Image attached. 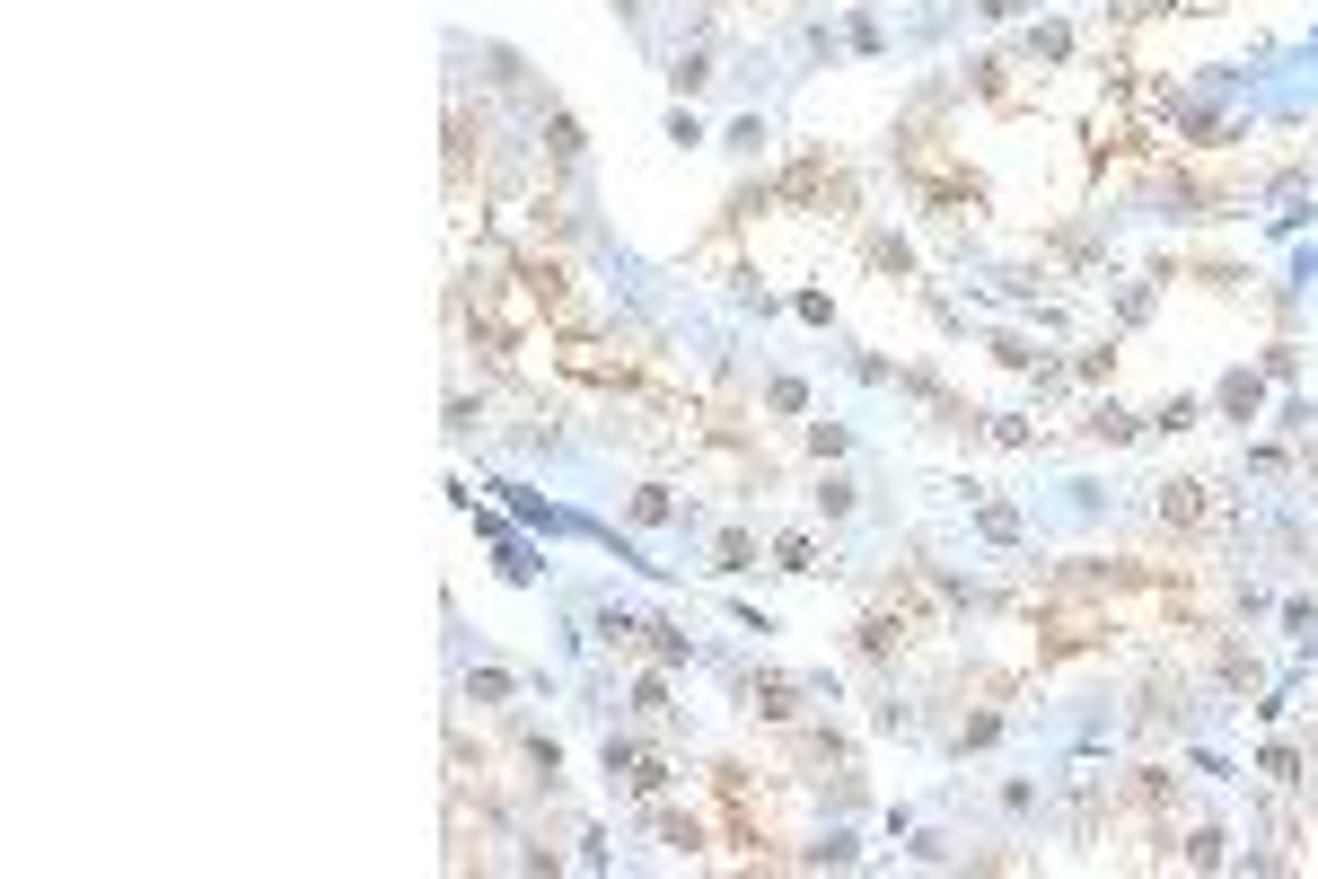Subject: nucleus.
Wrapping results in <instances>:
<instances>
[{
  "mask_svg": "<svg viewBox=\"0 0 1318 879\" xmlns=\"http://www.w3.org/2000/svg\"><path fill=\"white\" fill-rule=\"evenodd\" d=\"M747 713H756V722H800V686L765 668V677H747Z\"/></svg>",
  "mask_w": 1318,
  "mask_h": 879,
  "instance_id": "f257e3e1",
  "label": "nucleus"
},
{
  "mask_svg": "<svg viewBox=\"0 0 1318 879\" xmlns=\"http://www.w3.org/2000/svg\"><path fill=\"white\" fill-rule=\"evenodd\" d=\"M1204 493H1213V484H1196V476L1161 484V519H1169V528H1204V519H1213V502H1204Z\"/></svg>",
  "mask_w": 1318,
  "mask_h": 879,
  "instance_id": "f03ea898",
  "label": "nucleus"
},
{
  "mask_svg": "<svg viewBox=\"0 0 1318 879\" xmlns=\"http://www.w3.org/2000/svg\"><path fill=\"white\" fill-rule=\"evenodd\" d=\"M1257 405H1266V378H1257V370H1230V378H1222V413H1230V422H1248Z\"/></svg>",
  "mask_w": 1318,
  "mask_h": 879,
  "instance_id": "7ed1b4c3",
  "label": "nucleus"
},
{
  "mask_svg": "<svg viewBox=\"0 0 1318 879\" xmlns=\"http://www.w3.org/2000/svg\"><path fill=\"white\" fill-rule=\"evenodd\" d=\"M545 150H554V167H572V159H581V124H572L563 106L545 115Z\"/></svg>",
  "mask_w": 1318,
  "mask_h": 879,
  "instance_id": "20e7f679",
  "label": "nucleus"
},
{
  "mask_svg": "<svg viewBox=\"0 0 1318 879\" xmlns=\"http://www.w3.org/2000/svg\"><path fill=\"white\" fill-rule=\"evenodd\" d=\"M668 80H677V98H695V89H713V53H677V71H668Z\"/></svg>",
  "mask_w": 1318,
  "mask_h": 879,
  "instance_id": "39448f33",
  "label": "nucleus"
},
{
  "mask_svg": "<svg viewBox=\"0 0 1318 879\" xmlns=\"http://www.w3.org/2000/svg\"><path fill=\"white\" fill-rule=\"evenodd\" d=\"M1134 431H1143V422H1134L1125 405H1099V413H1090V440H1134Z\"/></svg>",
  "mask_w": 1318,
  "mask_h": 879,
  "instance_id": "423d86ee",
  "label": "nucleus"
},
{
  "mask_svg": "<svg viewBox=\"0 0 1318 879\" xmlns=\"http://www.w3.org/2000/svg\"><path fill=\"white\" fill-rule=\"evenodd\" d=\"M713 563H721V572H747V563H756V545H747V528H721Z\"/></svg>",
  "mask_w": 1318,
  "mask_h": 879,
  "instance_id": "0eeeda50",
  "label": "nucleus"
},
{
  "mask_svg": "<svg viewBox=\"0 0 1318 879\" xmlns=\"http://www.w3.org/2000/svg\"><path fill=\"white\" fill-rule=\"evenodd\" d=\"M633 519H642V528H660V519H677V502H668L660 484H642V493H633Z\"/></svg>",
  "mask_w": 1318,
  "mask_h": 879,
  "instance_id": "6e6552de",
  "label": "nucleus"
},
{
  "mask_svg": "<svg viewBox=\"0 0 1318 879\" xmlns=\"http://www.w3.org/2000/svg\"><path fill=\"white\" fill-rule=\"evenodd\" d=\"M774 554H783V572H818V545L809 536H774Z\"/></svg>",
  "mask_w": 1318,
  "mask_h": 879,
  "instance_id": "1a4fd4ad",
  "label": "nucleus"
},
{
  "mask_svg": "<svg viewBox=\"0 0 1318 879\" xmlns=\"http://www.w3.org/2000/svg\"><path fill=\"white\" fill-rule=\"evenodd\" d=\"M818 510H827V519H852V484H844V476H827V484H818Z\"/></svg>",
  "mask_w": 1318,
  "mask_h": 879,
  "instance_id": "9d476101",
  "label": "nucleus"
},
{
  "mask_svg": "<svg viewBox=\"0 0 1318 879\" xmlns=\"http://www.w3.org/2000/svg\"><path fill=\"white\" fill-rule=\"evenodd\" d=\"M809 449H818V458H844L852 440H844V422H809Z\"/></svg>",
  "mask_w": 1318,
  "mask_h": 879,
  "instance_id": "9b49d317",
  "label": "nucleus"
},
{
  "mask_svg": "<svg viewBox=\"0 0 1318 879\" xmlns=\"http://www.w3.org/2000/svg\"><path fill=\"white\" fill-rule=\"evenodd\" d=\"M729 150H738V159H756V150H765V124H756V115H747V124H729Z\"/></svg>",
  "mask_w": 1318,
  "mask_h": 879,
  "instance_id": "f8f14e48",
  "label": "nucleus"
}]
</instances>
